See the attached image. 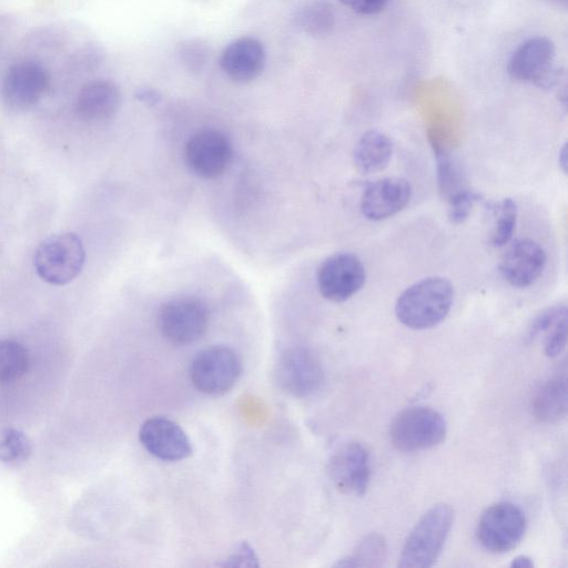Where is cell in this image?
Here are the masks:
<instances>
[{"label":"cell","mask_w":568,"mask_h":568,"mask_svg":"<svg viewBox=\"0 0 568 568\" xmlns=\"http://www.w3.org/2000/svg\"><path fill=\"white\" fill-rule=\"evenodd\" d=\"M242 365L236 353L223 345L200 351L192 359L189 374L193 386L210 396L229 392L239 379Z\"/></svg>","instance_id":"5"},{"label":"cell","mask_w":568,"mask_h":568,"mask_svg":"<svg viewBox=\"0 0 568 568\" xmlns=\"http://www.w3.org/2000/svg\"><path fill=\"white\" fill-rule=\"evenodd\" d=\"M446 432V422L437 410L426 406H413L394 417L389 426V438L399 450L418 452L442 443Z\"/></svg>","instance_id":"4"},{"label":"cell","mask_w":568,"mask_h":568,"mask_svg":"<svg viewBox=\"0 0 568 568\" xmlns=\"http://www.w3.org/2000/svg\"><path fill=\"white\" fill-rule=\"evenodd\" d=\"M387 557V545L378 534L364 537L352 554L335 564L336 567H379Z\"/></svg>","instance_id":"21"},{"label":"cell","mask_w":568,"mask_h":568,"mask_svg":"<svg viewBox=\"0 0 568 568\" xmlns=\"http://www.w3.org/2000/svg\"><path fill=\"white\" fill-rule=\"evenodd\" d=\"M433 148L437 161L438 190L442 197L448 201L453 195L465 189L462 185L460 171L445 149L436 142L433 143Z\"/></svg>","instance_id":"23"},{"label":"cell","mask_w":568,"mask_h":568,"mask_svg":"<svg viewBox=\"0 0 568 568\" xmlns=\"http://www.w3.org/2000/svg\"><path fill=\"white\" fill-rule=\"evenodd\" d=\"M327 470L339 490L363 496L371 479L369 453L361 443H346L332 455Z\"/></svg>","instance_id":"13"},{"label":"cell","mask_w":568,"mask_h":568,"mask_svg":"<svg viewBox=\"0 0 568 568\" xmlns=\"http://www.w3.org/2000/svg\"><path fill=\"white\" fill-rule=\"evenodd\" d=\"M567 315V307L564 304L555 305L541 311L531 322L528 329V337L535 338L545 333L556 321Z\"/></svg>","instance_id":"29"},{"label":"cell","mask_w":568,"mask_h":568,"mask_svg":"<svg viewBox=\"0 0 568 568\" xmlns=\"http://www.w3.org/2000/svg\"><path fill=\"white\" fill-rule=\"evenodd\" d=\"M316 278L323 297L341 303L363 287L366 273L358 256L349 252H338L322 262Z\"/></svg>","instance_id":"9"},{"label":"cell","mask_w":568,"mask_h":568,"mask_svg":"<svg viewBox=\"0 0 568 568\" xmlns=\"http://www.w3.org/2000/svg\"><path fill=\"white\" fill-rule=\"evenodd\" d=\"M454 288L440 276L423 278L407 287L397 298L395 313L398 321L413 329L438 325L450 311Z\"/></svg>","instance_id":"1"},{"label":"cell","mask_w":568,"mask_h":568,"mask_svg":"<svg viewBox=\"0 0 568 568\" xmlns=\"http://www.w3.org/2000/svg\"><path fill=\"white\" fill-rule=\"evenodd\" d=\"M546 252L530 239H519L508 247L500 260L499 272L515 287L532 285L546 265Z\"/></svg>","instance_id":"15"},{"label":"cell","mask_w":568,"mask_h":568,"mask_svg":"<svg viewBox=\"0 0 568 568\" xmlns=\"http://www.w3.org/2000/svg\"><path fill=\"white\" fill-rule=\"evenodd\" d=\"M276 377L286 393L295 397H306L321 388L324 369L320 358L311 349L293 347L282 354Z\"/></svg>","instance_id":"11"},{"label":"cell","mask_w":568,"mask_h":568,"mask_svg":"<svg viewBox=\"0 0 568 568\" xmlns=\"http://www.w3.org/2000/svg\"><path fill=\"white\" fill-rule=\"evenodd\" d=\"M232 144L217 130H202L193 134L185 145V161L200 178L215 179L222 175L232 160Z\"/></svg>","instance_id":"12"},{"label":"cell","mask_w":568,"mask_h":568,"mask_svg":"<svg viewBox=\"0 0 568 568\" xmlns=\"http://www.w3.org/2000/svg\"><path fill=\"white\" fill-rule=\"evenodd\" d=\"M224 567H257V558L254 550L246 542H241L227 559L222 564Z\"/></svg>","instance_id":"30"},{"label":"cell","mask_w":568,"mask_h":568,"mask_svg":"<svg viewBox=\"0 0 568 568\" xmlns=\"http://www.w3.org/2000/svg\"><path fill=\"white\" fill-rule=\"evenodd\" d=\"M526 516L513 503L500 501L488 507L477 525V539L483 548L504 554L515 548L524 537Z\"/></svg>","instance_id":"8"},{"label":"cell","mask_w":568,"mask_h":568,"mask_svg":"<svg viewBox=\"0 0 568 568\" xmlns=\"http://www.w3.org/2000/svg\"><path fill=\"white\" fill-rule=\"evenodd\" d=\"M567 378L556 375L546 381L534 394L531 409L534 416L544 423H554L567 413Z\"/></svg>","instance_id":"20"},{"label":"cell","mask_w":568,"mask_h":568,"mask_svg":"<svg viewBox=\"0 0 568 568\" xmlns=\"http://www.w3.org/2000/svg\"><path fill=\"white\" fill-rule=\"evenodd\" d=\"M559 163L562 168V171H567V145H562V149L559 151Z\"/></svg>","instance_id":"34"},{"label":"cell","mask_w":568,"mask_h":568,"mask_svg":"<svg viewBox=\"0 0 568 568\" xmlns=\"http://www.w3.org/2000/svg\"><path fill=\"white\" fill-rule=\"evenodd\" d=\"M139 439L154 457L176 462L192 454L191 442L179 424L163 416L146 419L140 430Z\"/></svg>","instance_id":"14"},{"label":"cell","mask_w":568,"mask_h":568,"mask_svg":"<svg viewBox=\"0 0 568 568\" xmlns=\"http://www.w3.org/2000/svg\"><path fill=\"white\" fill-rule=\"evenodd\" d=\"M297 24L311 36H325L334 26V14L327 3L313 2L298 12Z\"/></svg>","instance_id":"24"},{"label":"cell","mask_w":568,"mask_h":568,"mask_svg":"<svg viewBox=\"0 0 568 568\" xmlns=\"http://www.w3.org/2000/svg\"><path fill=\"white\" fill-rule=\"evenodd\" d=\"M511 567H519V568H531L534 567V561L530 557L520 555L513 559Z\"/></svg>","instance_id":"33"},{"label":"cell","mask_w":568,"mask_h":568,"mask_svg":"<svg viewBox=\"0 0 568 568\" xmlns=\"http://www.w3.org/2000/svg\"><path fill=\"white\" fill-rule=\"evenodd\" d=\"M120 88L109 80H97L81 88L75 101L78 116L90 123L112 119L121 106Z\"/></svg>","instance_id":"18"},{"label":"cell","mask_w":568,"mask_h":568,"mask_svg":"<svg viewBox=\"0 0 568 568\" xmlns=\"http://www.w3.org/2000/svg\"><path fill=\"white\" fill-rule=\"evenodd\" d=\"M135 98L146 105H156L162 100L161 93L150 87L138 88Z\"/></svg>","instance_id":"32"},{"label":"cell","mask_w":568,"mask_h":568,"mask_svg":"<svg viewBox=\"0 0 568 568\" xmlns=\"http://www.w3.org/2000/svg\"><path fill=\"white\" fill-rule=\"evenodd\" d=\"M209 324L206 304L193 296H181L164 303L158 313L161 335L174 345H186L201 338Z\"/></svg>","instance_id":"6"},{"label":"cell","mask_w":568,"mask_h":568,"mask_svg":"<svg viewBox=\"0 0 568 568\" xmlns=\"http://www.w3.org/2000/svg\"><path fill=\"white\" fill-rule=\"evenodd\" d=\"M28 367L27 348L13 339H0V383H10L20 378Z\"/></svg>","instance_id":"22"},{"label":"cell","mask_w":568,"mask_h":568,"mask_svg":"<svg viewBox=\"0 0 568 568\" xmlns=\"http://www.w3.org/2000/svg\"><path fill=\"white\" fill-rule=\"evenodd\" d=\"M479 194L464 189L453 195L448 201V219L454 224L463 223L470 214L475 203L479 200Z\"/></svg>","instance_id":"27"},{"label":"cell","mask_w":568,"mask_h":568,"mask_svg":"<svg viewBox=\"0 0 568 568\" xmlns=\"http://www.w3.org/2000/svg\"><path fill=\"white\" fill-rule=\"evenodd\" d=\"M412 187L402 178H385L369 184L361 199L362 214L372 221L395 215L409 202Z\"/></svg>","instance_id":"17"},{"label":"cell","mask_w":568,"mask_h":568,"mask_svg":"<svg viewBox=\"0 0 568 568\" xmlns=\"http://www.w3.org/2000/svg\"><path fill=\"white\" fill-rule=\"evenodd\" d=\"M507 70L516 81L549 89L559 74L554 42L546 37L524 41L510 55Z\"/></svg>","instance_id":"7"},{"label":"cell","mask_w":568,"mask_h":568,"mask_svg":"<svg viewBox=\"0 0 568 568\" xmlns=\"http://www.w3.org/2000/svg\"><path fill=\"white\" fill-rule=\"evenodd\" d=\"M517 204L510 199H504L496 211V221L493 226L489 243L499 247L507 244L516 229Z\"/></svg>","instance_id":"26"},{"label":"cell","mask_w":568,"mask_h":568,"mask_svg":"<svg viewBox=\"0 0 568 568\" xmlns=\"http://www.w3.org/2000/svg\"><path fill=\"white\" fill-rule=\"evenodd\" d=\"M265 63V48L258 39L253 37H241L231 41L221 52L219 60L225 77L241 84L257 79Z\"/></svg>","instance_id":"16"},{"label":"cell","mask_w":568,"mask_h":568,"mask_svg":"<svg viewBox=\"0 0 568 568\" xmlns=\"http://www.w3.org/2000/svg\"><path fill=\"white\" fill-rule=\"evenodd\" d=\"M389 0H339L345 7L352 11L371 16L382 11L388 3Z\"/></svg>","instance_id":"31"},{"label":"cell","mask_w":568,"mask_h":568,"mask_svg":"<svg viewBox=\"0 0 568 568\" xmlns=\"http://www.w3.org/2000/svg\"><path fill=\"white\" fill-rule=\"evenodd\" d=\"M545 333L546 355L549 357L558 356L567 344V315L556 321Z\"/></svg>","instance_id":"28"},{"label":"cell","mask_w":568,"mask_h":568,"mask_svg":"<svg viewBox=\"0 0 568 568\" xmlns=\"http://www.w3.org/2000/svg\"><path fill=\"white\" fill-rule=\"evenodd\" d=\"M85 250L81 239L71 232L54 234L36 248L33 265L37 274L51 285H65L82 271Z\"/></svg>","instance_id":"3"},{"label":"cell","mask_w":568,"mask_h":568,"mask_svg":"<svg viewBox=\"0 0 568 568\" xmlns=\"http://www.w3.org/2000/svg\"><path fill=\"white\" fill-rule=\"evenodd\" d=\"M453 520L454 510L447 504H437L428 509L405 540L398 566L403 568L433 566L442 552Z\"/></svg>","instance_id":"2"},{"label":"cell","mask_w":568,"mask_h":568,"mask_svg":"<svg viewBox=\"0 0 568 568\" xmlns=\"http://www.w3.org/2000/svg\"><path fill=\"white\" fill-rule=\"evenodd\" d=\"M50 77L36 61H21L10 67L1 88L2 101L10 110L27 111L45 94Z\"/></svg>","instance_id":"10"},{"label":"cell","mask_w":568,"mask_h":568,"mask_svg":"<svg viewBox=\"0 0 568 568\" xmlns=\"http://www.w3.org/2000/svg\"><path fill=\"white\" fill-rule=\"evenodd\" d=\"M392 154V140L381 131L371 130L357 141L353 151V161L359 172L371 174L384 170Z\"/></svg>","instance_id":"19"},{"label":"cell","mask_w":568,"mask_h":568,"mask_svg":"<svg viewBox=\"0 0 568 568\" xmlns=\"http://www.w3.org/2000/svg\"><path fill=\"white\" fill-rule=\"evenodd\" d=\"M30 453L31 442L23 432L10 427L0 433V460L2 463H22Z\"/></svg>","instance_id":"25"}]
</instances>
